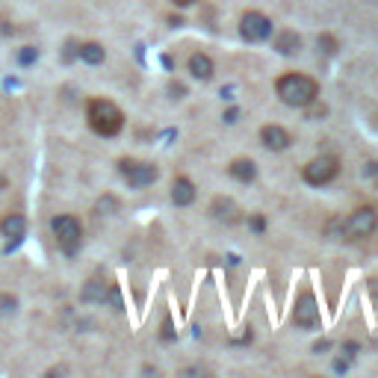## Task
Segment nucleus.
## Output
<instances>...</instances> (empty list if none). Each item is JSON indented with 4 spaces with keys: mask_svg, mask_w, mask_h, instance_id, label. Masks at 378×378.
Segmentation results:
<instances>
[{
    "mask_svg": "<svg viewBox=\"0 0 378 378\" xmlns=\"http://www.w3.org/2000/svg\"><path fill=\"white\" fill-rule=\"evenodd\" d=\"M187 68H189V74L195 77V80H201V83L213 80V74H216V63H213V56H210V53H204V51H195V53L187 59Z\"/></svg>",
    "mask_w": 378,
    "mask_h": 378,
    "instance_id": "nucleus-11",
    "label": "nucleus"
},
{
    "mask_svg": "<svg viewBox=\"0 0 378 378\" xmlns=\"http://www.w3.org/2000/svg\"><path fill=\"white\" fill-rule=\"evenodd\" d=\"M240 36L246 38V42H251V45L266 42V38L272 36V18L263 15V12H257V9L246 12L240 18Z\"/></svg>",
    "mask_w": 378,
    "mask_h": 378,
    "instance_id": "nucleus-8",
    "label": "nucleus"
},
{
    "mask_svg": "<svg viewBox=\"0 0 378 378\" xmlns=\"http://www.w3.org/2000/svg\"><path fill=\"white\" fill-rule=\"evenodd\" d=\"M187 95V86H181V83H172V98H184Z\"/></svg>",
    "mask_w": 378,
    "mask_h": 378,
    "instance_id": "nucleus-25",
    "label": "nucleus"
},
{
    "mask_svg": "<svg viewBox=\"0 0 378 378\" xmlns=\"http://www.w3.org/2000/svg\"><path fill=\"white\" fill-rule=\"evenodd\" d=\"M18 298L15 295H0V313H15Z\"/></svg>",
    "mask_w": 378,
    "mask_h": 378,
    "instance_id": "nucleus-22",
    "label": "nucleus"
},
{
    "mask_svg": "<svg viewBox=\"0 0 378 378\" xmlns=\"http://www.w3.org/2000/svg\"><path fill=\"white\" fill-rule=\"evenodd\" d=\"M118 207H122V204H118L115 195H101V198H98V204H95V210L101 216H112V213H118Z\"/></svg>",
    "mask_w": 378,
    "mask_h": 378,
    "instance_id": "nucleus-18",
    "label": "nucleus"
},
{
    "mask_svg": "<svg viewBox=\"0 0 378 378\" xmlns=\"http://www.w3.org/2000/svg\"><path fill=\"white\" fill-rule=\"evenodd\" d=\"M51 231L56 236V246L63 248L68 257H74L77 248H80V243H83V225L77 222L74 216L63 213V216H53L51 219Z\"/></svg>",
    "mask_w": 378,
    "mask_h": 378,
    "instance_id": "nucleus-4",
    "label": "nucleus"
},
{
    "mask_svg": "<svg viewBox=\"0 0 378 378\" xmlns=\"http://www.w3.org/2000/svg\"><path fill=\"white\" fill-rule=\"evenodd\" d=\"M118 172L125 174L127 187H133V189H145V187H151L157 181V177H160L157 166L145 163V160H122V163H118Z\"/></svg>",
    "mask_w": 378,
    "mask_h": 378,
    "instance_id": "nucleus-7",
    "label": "nucleus"
},
{
    "mask_svg": "<svg viewBox=\"0 0 378 378\" xmlns=\"http://www.w3.org/2000/svg\"><path fill=\"white\" fill-rule=\"evenodd\" d=\"M290 142H293V136H290L287 127H281V125H263L261 127V145L266 151H275V154L278 151H287Z\"/></svg>",
    "mask_w": 378,
    "mask_h": 378,
    "instance_id": "nucleus-10",
    "label": "nucleus"
},
{
    "mask_svg": "<svg viewBox=\"0 0 378 378\" xmlns=\"http://www.w3.org/2000/svg\"><path fill=\"white\" fill-rule=\"evenodd\" d=\"M328 349H331L328 340H316V343H313V352H316V355H320V352H328Z\"/></svg>",
    "mask_w": 378,
    "mask_h": 378,
    "instance_id": "nucleus-26",
    "label": "nucleus"
},
{
    "mask_svg": "<svg viewBox=\"0 0 378 378\" xmlns=\"http://www.w3.org/2000/svg\"><path fill=\"white\" fill-rule=\"evenodd\" d=\"M77 59H83L86 65H101L107 59V51L98 42H83V45H77Z\"/></svg>",
    "mask_w": 378,
    "mask_h": 378,
    "instance_id": "nucleus-16",
    "label": "nucleus"
},
{
    "mask_svg": "<svg viewBox=\"0 0 378 378\" xmlns=\"http://www.w3.org/2000/svg\"><path fill=\"white\" fill-rule=\"evenodd\" d=\"M36 59H38V48H33V45L18 51V65H33Z\"/></svg>",
    "mask_w": 378,
    "mask_h": 378,
    "instance_id": "nucleus-20",
    "label": "nucleus"
},
{
    "mask_svg": "<svg viewBox=\"0 0 378 378\" xmlns=\"http://www.w3.org/2000/svg\"><path fill=\"white\" fill-rule=\"evenodd\" d=\"M86 122L98 136L112 139L125 130V112L118 110V104L107 101V98H92L86 104Z\"/></svg>",
    "mask_w": 378,
    "mask_h": 378,
    "instance_id": "nucleus-2",
    "label": "nucleus"
},
{
    "mask_svg": "<svg viewBox=\"0 0 378 378\" xmlns=\"http://www.w3.org/2000/svg\"><path fill=\"white\" fill-rule=\"evenodd\" d=\"M334 369H337V372H346V369H349V364H346V361H337V364H334Z\"/></svg>",
    "mask_w": 378,
    "mask_h": 378,
    "instance_id": "nucleus-30",
    "label": "nucleus"
},
{
    "mask_svg": "<svg viewBox=\"0 0 378 378\" xmlns=\"http://www.w3.org/2000/svg\"><path fill=\"white\" fill-rule=\"evenodd\" d=\"M172 4H174V6H181V9H184V6H192V4H195V0H172Z\"/></svg>",
    "mask_w": 378,
    "mask_h": 378,
    "instance_id": "nucleus-29",
    "label": "nucleus"
},
{
    "mask_svg": "<svg viewBox=\"0 0 378 378\" xmlns=\"http://www.w3.org/2000/svg\"><path fill=\"white\" fill-rule=\"evenodd\" d=\"M293 325L302 328V331H313L322 325V313L320 305H316V295L310 290H305L302 295L295 298V308H293Z\"/></svg>",
    "mask_w": 378,
    "mask_h": 378,
    "instance_id": "nucleus-6",
    "label": "nucleus"
},
{
    "mask_svg": "<svg viewBox=\"0 0 378 378\" xmlns=\"http://www.w3.org/2000/svg\"><path fill=\"white\" fill-rule=\"evenodd\" d=\"M275 51L284 53V56H295L298 51H302V36H298L295 30H281L275 36Z\"/></svg>",
    "mask_w": 378,
    "mask_h": 378,
    "instance_id": "nucleus-15",
    "label": "nucleus"
},
{
    "mask_svg": "<svg viewBox=\"0 0 378 378\" xmlns=\"http://www.w3.org/2000/svg\"><path fill=\"white\" fill-rule=\"evenodd\" d=\"M195 198H198V189L195 184L189 181V177H174V184H172V204L174 207H189L195 204Z\"/></svg>",
    "mask_w": 378,
    "mask_h": 378,
    "instance_id": "nucleus-13",
    "label": "nucleus"
},
{
    "mask_svg": "<svg viewBox=\"0 0 378 378\" xmlns=\"http://www.w3.org/2000/svg\"><path fill=\"white\" fill-rule=\"evenodd\" d=\"M236 115H240V110H236V107H231V110L225 112V122H228V125H233V122H236Z\"/></svg>",
    "mask_w": 378,
    "mask_h": 378,
    "instance_id": "nucleus-27",
    "label": "nucleus"
},
{
    "mask_svg": "<svg viewBox=\"0 0 378 378\" xmlns=\"http://www.w3.org/2000/svg\"><path fill=\"white\" fill-rule=\"evenodd\" d=\"M316 45H320V51H322V53H328V56H334V53H337V48H340V45H337V38H334L331 33H322L320 38H316Z\"/></svg>",
    "mask_w": 378,
    "mask_h": 378,
    "instance_id": "nucleus-19",
    "label": "nucleus"
},
{
    "mask_svg": "<svg viewBox=\"0 0 378 378\" xmlns=\"http://www.w3.org/2000/svg\"><path fill=\"white\" fill-rule=\"evenodd\" d=\"M364 177H378V163H375V160L364 166Z\"/></svg>",
    "mask_w": 378,
    "mask_h": 378,
    "instance_id": "nucleus-24",
    "label": "nucleus"
},
{
    "mask_svg": "<svg viewBox=\"0 0 378 378\" xmlns=\"http://www.w3.org/2000/svg\"><path fill=\"white\" fill-rule=\"evenodd\" d=\"M210 213H213V219H216V222H225V225L240 222V207H236V201H233V198H225V195L213 198Z\"/></svg>",
    "mask_w": 378,
    "mask_h": 378,
    "instance_id": "nucleus-12",
    "label": "nucleus"
},
{
    "mask_svg": "<svg viewBox=\"0 0 378 378\" xmlns=\"http://www.w3.org/2000/svg\"><path fill=\"white\" fill-rule=\"evenodd\" d=\"M343 349L349 352V357H355V355H357V349H361V346H357V343H352V340H349V343H343Z\"/></svg>",
    "mask_w": 378,
    "mask_h": 378,
    "instance_id": "nucleus-28",
    "label": "nucleus"
},
{
    "mask_svg": "<svg viewBox=\"0 0 378 378\" xmlns=\"http://www.w3.org/2000/svg\"><path fill=\"white\" fill-rule=\"evenodd\" d=\"M248 228H251L257 236H261V233L266 231V219H263L261 213H251V216H248Z\"/></svg>",
    "mask_w": 378,
    "mask_h": 378,
    "instance_id": "nucleus-21",
    "label": "nucleus"
},
{
    "mask_svg": "<svg viewBox=\"0 0 378 378\" xmlns=\"http://www.w3.org/2000/svg\"><path fill=\"white\" fill-rule=\"evenodd\" d=\"M328 228L340 231L343 240H367V236L378 231V213L372 207H357L346 219H340V222H331Z\"/></svg>",
    "mask_w": 378,
    "mask_h": 378,
    "instance_id": "nucleus-3",
    "label": "nucleus"
},
{
    "mask_svg": "<svg viewBox=\"0 0 378 378\" xmlns=\"http://www.w3.org/2000/svg\"><path fill=\"white\" fill-rule=\"evenodd\" d=\"M0 233L9 240V246H6V251H12L18 243L24 240V233H27V219L21 216V213H6L4 219H0Z\"/></svg>",
    "mask_w": 378,
    "mask_h": 378,
    "instance_id": "nucleus-9",
    "label": "nucleus"
},
{
    "mask_svg": "<svg viewBox=\"0 0 378 378\" xmlns=\"http://www.w3.org/2000/svg\"><path fill=\"white\" fill-rule=\"evenodd\" d=\"M228 174L240 184H251V181H257V163L248 160V157H236V160L228 166Z\"/></svg>",
    "mask_w": 378,
    "mask_h": 378,
    "instance_id": "nucleus-14",
    "label": "nucleus"
},
{
    "mask_svg": "<svg viewBox=\"0 0 378 378\" xmlns=\"http://www.w3.org/2000/svg\"><path fill=\"white\" fill-rule=\"evenodd\" d=\"M163 340L169 343V340H174V331H172V320H166L163 322Z\"/></svg>",
    "mask_w": 378,
    "mask_h": 378,
    "instance_id": "nucleus-23",
    "label": "nucleus"
},
{
    "mask_svg": "<svg viewBox=\"0 0 378 378\" xmlns=\"http://www.w3.org/2000/svg\"><path fill=\"white\" fill-rule=\"evenodd\" d=\"M337 174H340V160H337V154H320V157H313L310 163L302 166V181L308 187H328Z\"/></svg>",
    "mask_w": 378,
    "mask_h": 378,
    "instance_id": "nucleus-5",
    "label": "nucleus"
},
{
    "mask_svg": "<svg viewBox=\"0 0 378 378\" xmlns=\"http://www.w3.org/2000/svg\"><path fill=\"white\" fill-rule=\"evenodd\" d=\"M4 187H6V177H4V174H0V189H4Z\"/></svg>",
    "mask_w": 378,
    "mask_h": 378,
    "instance_id": "nucleus-31",
    "label": "nucleus"
},
{
    "mask_svg": "<svg viewBox=\"0 0 378 378\" xmlns=\"http://www.w3.org/2000/svg\"><path fill=\"white\" fill-rule=\"evenodd\" d=\"M104 298H107V284H104V281H86V284H83L80 302H86V305L101 302V305H104Z\"/></svg>",
    "mask_w": 378,
    "mask_h": 378,
    "instance_id": "nucleus-17",
    "label": "nucleus"
},
{
    "mask_svg": "<svg viewBox=\"0 0 378 378\" xmlns=\"http://www.w3.org/2000/svg\"><path fill=\"white\" fill-rule=\"evenodd\" d=\"M275 95L281 98V104L293 107V110H308L320 101V83L308 74H281L275 80Z\"/></svg>",
    "mask_w": 378,
    "mask_h": 378,
    "instance_id": "nucleus-1",
    "label": "nucleus"
}]
</instances>
